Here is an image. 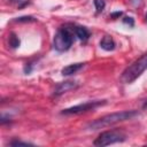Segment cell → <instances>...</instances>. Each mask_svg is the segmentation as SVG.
<instances>
[{"instance_id":"6da1fadb","label":"cell","mask_w":147,"mask_h":147,"mask_svg":"<svg viewBox=\"0 0 147 147\" xmlns=\"http://www.w3.org/2000/svg\"><path fill=\"white\" fill-rule=\"evenodd\" d=\"M139 113L137 110H123V111H116V113H111V114H108V115H105L98 119H94L93 122L88 123L86 129L88 130H100V129H103V127H107V126H110V125H114L116 123H119V122H124V121H127V119H131L133 117H136Z\"/></svg>"},{"instance_id":"7a4b0ae2","label":"cell","mask_w":147,"mask_h":147,"mask_svg":"<svg viewBox=\"0 0 147 147\" xmlns=\"http://www.w3.org/2000/svg\"><path fill=\"white\" fill-rule=\"evenodd\" d=\"M146 69H147V52L142 54L140 57H138L136 61H133L129 67L125 68V70L121 75V82L124 84H131L138 77H140Z\"/></svg>"},{"instance_id":"3957f363","label":"cell","mask_w":147,"mask_h":147,"mask_svg":"<svg viewBox=\"0 0 147 147\" xmlns=\"http://www.w3.org/2000/svg\"><path fill=\"white\" fill-rule=\"evenodd\" d=\"M74 33H75L74 28H69V26L60 28L53 39L54 49L60 53L67 52L74 42Z\"/></svg>"},{"instance_id":"277c9868","label":"cell","mask_w":147,"mask_h":147,"mask_svg":"<svg viewBox=\"0 0 147 147\" xmlns=\"http://www.w3.org/2000/svg\"><path fill=\"white\" fill-rule=\"evenodd\" d=\"M126 139V134L123 130L119 129H114V130H108L105 132H101L98 138L94 140L93 145L101 147V146H108L117 142H123Z\"/></svg>"},{"instance_id":"5b68a950","label":"cell","mask_w":147,"mask_h":147,"mask_svg":"<svg viewBox=\"0 0 147 147\" xmlns=\"http://www.w3.org/2000/svg\"><path fill=\"white\" fill-rule=\"evenodd\" d=\"M106 100H94V101H87V102H84V103H79V105H76V106H72V107H69V108H65L61 111V115H78V114H83V113H86V111H90V110H93L100 106H103L106 105Z\"/></svg>"},{"instance_id":"8992f818","label":"cell","mask_w":147,"mask_h":147,"mask_svg":"<svg viewBox=\"0 0 147 147\" xmlns=\"http://www.w3.org/2000/svg\"><path fill=\"white\" fill-rule=\"evenodd\" d=\"M78 87V83L77 82H74V80H65V82H61L59 83L55 88H54V92H53V95L54 96H59L68 91H71V90H75Z\"/></svg>"},{"instance_id":"52a82bcc","label":"cell","mask_w":147,"mask_h":147,"mask_svg":"<svg viewBox=\"0 0 147 147\" xmlns=\"http://www.w3.org/2000/svg\"><path fill=\"white\" fill-rule=\"evenodd\" d=\"M84 67V63H72V64H69L64 68H62L61 70V74L63 76H71L76 72H78L80 69H83Z\"/></svg>"},{"instance_id":"ba28073f","label":"cell","mask_w":147,"mask_h":147,"mask_svg":"<svg viewBox=\"0 0 147 147\" xmlns=\"http://www.w3.org/2000/svg\"><path fill=\"white\" fill-rule=\"evenodd\" d=\"M74 32L76 34V37H78V39H80L82 41H86L88 40L91 33L90 31L87 30V28L85 26H82V25H76L74 26Z\"/></svg>"},{"instance_id":"9c48e42d","label":"cell","mask_w":147,"mask_h":147,"mask_svg":"<svg viewBox=\"0 0 147 147\" xmlns=\"http://www.w3.org/2000/svg\"><path fill=\"white\" fill-rule=\"evenodd\" d=\"M100 47L107 52H110V51H114L115 47H116V44L114 41V39L110 37V36H105L102 37V39L100 40Z\"/></svg>"},{"instance_id":"30bf717a","label":"cell","mask_w":147,"mask_h":147,"mask_svg":"<svg viewBox=\"0 0 147 147\" xmlns=\"http://www.w3.org/2000/svg\"><path fill=\"white\" fill-rule=\"evenodd\" d=\"M20 44H21L20 38H18L15 33H10V34H9V45H10L13 48H17V47H20Z\"/></svg>"},{"instance_id":"8fae6325","label":"cell","mask_w":147,"mask_h":147,"mask_svg":"<svg viewBox=\"0 0 147 147\" xmlns=\"http://www.w3.org/2000/svg\"><path fill=\"white\" fill-rule=\"evenodd\" d=\"M93 3H94V7H95L98 14L101 13V11H103V9H105V7H106L105 0H93Z\"/></svg>"},{"instance_id":"7c38bea8","label":"cell","mask_w":147,"mask_h":147,"mask_svg":"<svg viewBox=\"0 0 147 147\" xmlns=\"http://www.w3.org/2000/svg\"><path fill=\"white\" fill-rule=\"evenodd\" d=\"M10 146H33V144L28 141H21V140H11L9 142Z\"/></svg>"},{"instance_id":"4fadbf2b","label":"cell","mask_w":147,"mask_h":147,"mask_svg":"<svg viewBox=\"0 0 147 147\" xmlns=\"http://www.w3.org/2000/svg\"><path fill=\"white\" fill-rule=\"evenodd\" d=\"M15 22H34L36 20L32 17V16H21V17H17L14 20Z\"/></svg>"},{"instance_id":"5bb4252c","label":"cell","mask_w":147,"mask_h":147,"mask_svg":"<svg viewBox=\"0 0 147 147\" xmlns=\"http://www.w3.org/2000/svg\"><path fill=\"white\" fill-rule=\"evenodd\" d=\"M123 23L124 24H127V25H130V26H134V20L131 17V16H125V17H123Z\"/></svg>"},{"instance_id":"9a60e30c","label":"cell","mask_w":147,"mask_h":147,"mask_svg":"<svg viewBox=\"0 0 147 147\" xmlns=\"http://www.w3.org/2000/svg\"><path fill=\"white\" fill-rule=\"evenodd\" d=\"M32 68H33V64L31 63V62H29V63H26L25 65H24V72L28 75V74H30L31 71H32Z\"/></svg>"},{"instance_id":"2e32d148","label":"cell","mask_w":147,"mask_h":147,"mask_svg":"<svg viewBox=\"0 0 147 147\" xmlns=\"http://www.w3.org/2000/svg\"><path fill=\"white\" fill-rule=\"evenodd\" d=\"M122 15H123V13L118 10V11H115V13H111V14H110V17H111V18H119V17H121Z\"/></svg>"},{"instance_id":"e0dca14e","label":"cell","mask_w":147,"mask_h":147,"mask_svg":"<svg viewBox=\"0 0 147 147\" xmlns=\"http://www.w3.org/2000/svg\"><path fill=\"white\" fill-rule=\"evenodd\" d=\"M10 2L18 3V5H20V7H23L24 5H26V3H28V1H26V0H10Z\"/></svg>"},{"instance_id":"ac0fdd59","label":"cell","mask_w":147,"mask_h":147,"mask_svg":"<svg viewBox=\"0 0 147 147\" xmlns=\"http://www.w3.org/2000/svg\"><path fill=\"white\" fill-rule=\"evenodd\" d=\"M142 108H144V109H145V108H147V100L144 102V105H142Z\"/></svg>"},{"instance_id":"d6986e66","label":"cell","mask_w":147,"mask_h":147,"mask_svg":"<svg viewBox=\"0 0 147 147\" xmlns=\"http://www.w3.org/2000/svg\"><path fill=\"white\" fill-rule=\"evenodd\" d=\"M146 21H147V14H146Z\"/></svg>"}]
</instances>
